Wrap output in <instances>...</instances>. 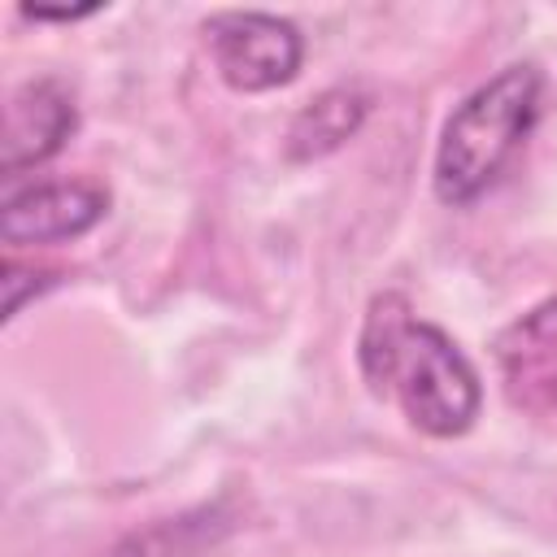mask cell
I'll list each match as a JSON object with an SVG mask.
<instances>
[{"instance_id":"6da1fadb","label":"cell","mask_w":557,"mask_h":557,"mask_svg":"<svg viewBox=\"0 0 557 557\" xmlns=\"http://www.w3.org/2000/svg\"><path fill=\"white\" fill-rule=\"evenodd\" d=\"M357 366L374 396L400 405V413L435 435H466L479 418V374L466 352L435 326L413 313L400 292H379L366 309L357 335Z\"/></svg>"},{"instance_id":"7a4b0ae2","label":"cell","mask_w":557,"mask_h":557,"mask_svg":"<svg viewBox=\"0 0 557 557\" xmlns=\"http://www.w3.org/2000/svg\"><path fill=\"white\" fill-rule=\"evenodd\" d=\"M540 70L518 61L492 74L448 113L435 148V196L444 205H474L500 178L540 117Z\"/></svg>"},{"instance_id":"3957f363","label":"cell","mask_w":557,"mask_h":557,"mask_svg":"<svg viewBox=\"0 0 557 557\" xmlns=\"http://www.w3.org/2000/svg\"><path fill=\"white\" fill-rule=\"evenodd\" d=\"M213 65L235 91H270L296 78L305 39L274 13H218L205 22Z\"/></svg>"},{"instance_id":"277c9868","label":"cell","mask_w":557,"mask_h":557,"mask_svg":"<svg viewBox=\"0 0 557 557\" xmlns=\"http://www.w3.org/2000/svg\"><path fill=\"white\" fill-rule=\"evenodd\" d=\"M505 400L522 413H557V296L513 318L496 344Z\"/></svg>"},{"instance_id":"5b68a950","label":"cell","mask_w":557,"mask_h":557,"mask_svg":"<svg viewBox=\"0 0 557 557\" xmlns=\"http://www.w3.org/2000/svg\"><path fill=\"white\" fill-rule=\"evenodd\" d=\"M109 209V191L87 178L70 183H35L26 191H13L0 209V235L13 248L26 244H65L87 235Z\"/></svg>"},{"instance_id":"8992f818","label":"cell","mask_w":557,"mask_h":557,"mask_svg":"<svg viewBox=\"0 0 557 557\" xmlns=\"http://www.w3.org/2000/svg\"><path fill=\"white\" fill-rule=\"evenodd\" d=\"M74 100L57 78H30L9 91L4 104V139H0V170L13 178L30 165H44L74 131Z\"/></svg>"},{"instance_id":"52a82bcc","label":"cell","mask_w":557,"mask_h":557,"mask_svg":"<svg viewBox=\"0 0 557 557\" xmlns=\"http://www.w3.org/2000/svg\"><path fill=\"white\" fill-rule=\"evenodd\" d=\"M361 117H366V96L348 91V87H331V91H322L313 104H305L296 113L292 135H287V152L296 161L322 157V152L339 148L348 135H357Z\"/></svg>"},{"instance_id":"ba28073f","label":"cell","mask_w":557,"mask_h":557,"mask_svg":"<svg viewBox=\"0 0 557 557\" xmlns=\"http://www.w3.org/2000/svg\"><path fill=\"white\" fill-rule=\"evenodd\" d=\"M57 278V270H35V265H17L9 261L4 265V318H17V309L26 305V292H44L48 283Z\"/></svg>"},{"instance_id":"9c48e42d","label":"cell","mask_w":557,"mask_h":557,"mask_svg":"<svg viewBox=\"0 0 557 557\" xmlns=\"http://www.w3.org/2000/svg\"><path fill=\"white\" fill-rule=\"evenodd\" d=\"M22 13L35 17V22H74V17L96 13V4H78V9H39V4H22Z\"/></svg>"}]
</instances>
